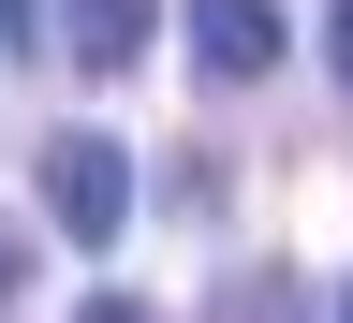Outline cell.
<instances>
[{"label":"cell","instance_id":"cell-1","mask_svg":"<svg viewBox=\"0 0 353 323\" xmlns=\"http://www.w3.org/2000/svg\"><path fill=\"white\" fill-rule=\"evenodd\" d=\"M44 220H59L74 250H118V220H132V162H118V132H59V147H44Z\"/></svg>","mask_w":353,"mask_h":323},{"label":"cell","instance_id":"cell-2","mask_svg":"<svg viewBox=\"0 0 353 323\" xmlns=\"http://www.w3.org/2000/svg\"><path fill=\"white\" fill-rule=\"evenodd\" d=\"M192 59L221 88H250L265 59H280V0H192Z\"/></svg>","mask_w":353,"mask_h":323},{"label":"cell","instance_id":"cell-3","mask_svg":"<svg viewBox=\"0 0 353 323\" xmlns=\"http://www.w3.org/2000/svg\"><path fill=\"white\" fill-rule=\"evenodd\" d=\"M148 30H162V0H59V44H74L88 74H132Z\"/></svg>","mask_w":353,"mask_h":323},{"label":"cell","instance_id":"cell-4","mask_svg":"<svg viewBox=\"0 0 353 323\" xmlns=\"http://www.w3.org/2000/svg\"><path fill=\"white\" fill-rule=\"evenodd\" d=\"M30 30H44V0H0V59H15V44H30Z\"/></svg>","mask_w":353,"mask_h":323},{"label":"cell","instance_id":"cell-5","mask_svg":"<svg viewBox=\"0 0 353 323\" xmlns=\"http://www.w3.org/2000/svg\"><path fill=\"white\" fill-rule=\"evenodd\" d=\"M15 294H30V250H15V236H0V309H15Z\"/></svg>","mask_w":353,"mask_h":323},{"label":"cell","instance_id":"cell-6","mask_svg":"<svg viewBox=\"0 0 353 323\" xmlns=\"http://www.w3.org/2000/svg\"><path fill=\"white\" fill-rule=\"evenodd\" d=\"M324 44H339V74H353V0H339V30H324Z\"/></svg>","mask_w":353,"mask_h":323}]
</instances>
